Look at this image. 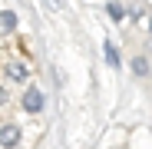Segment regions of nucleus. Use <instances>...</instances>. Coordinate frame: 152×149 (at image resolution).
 <instances>
[{
	"label": "nucleus",
	"mask_w": 152,
	"mask_h": 149,
	"mask_svg": "<svg viewBox=\"0 0 152 149\" xmlns=\"http://www.w3.org/2000/svg\"><path fill=\"white\" fill-rule=\"evenodd\" d=\"M122 13H126V10H122L119 4H109V17H113V20H122Z\"/></svg>",
	"instance_id": "obj_7"
},
{
	"label": "nucleus",
	"mask_w": 152,
	"mask_h": 149,
	"mask_svg": "<svg viewBox=\"0 0 152 149\" xmlns=\"http://www.w3.org/2000/svg\"><path fill=\"white\" fill-rule=\"evenodd\" d=\"M17 30V13L13 10H0V37H7Z\"/></svg>",
	"instance_id": "obj_3"
},
{
	"label": "nucleus",
	"mask_w": 152,
	"mask_h": 149,
	"mask_svg": "<svg viewBox=\"0 0 152 149\" xmlns=\"http://www.w3.org/2000/svg\"><path fill=\"white\" fill-rule=\"evenodd\" d=\"M23 109H27V113H40V109H43V93H40L37 86L23 93Z\"/></svg>",
	"instance_id": "obj_1"
},
{
	"label": "nucleus",
	"mask_w": 152,
	"mask_h": 149,
	"mask_svg": "<svg viewBox=\"0 0 152 149\" xmlns=\"http://www.w3.org/2000/svg\"><path fill=\"white\" fill-rule=\"evenodd\" d=\"M106 60H109L113 66H119V50H116L113 43H106Z\"/></svg>",
	"instance_id": "obj_6"
},
{
	"label": "nucleus",
	"mask_w": 152,
	"mask_h": 149,
	"mask_svg": "<svg viewBox=\"0 0 152 149\" xmlns=\"http://www.w3.org/2000/svg\"><path fill=\"white\" fill-rule=\"evenodd\" d=\"M4 103H7V90L0 86V106H4Z\"/></svg>",
	"instance_id": "obj_8"
},
{
	"label": "nucleus",
	"mask_w": 152,
	"mask_h": 149,
	"mask_svg": "<svg viewBox=\"0 0 152 149\" xmlns=\"http://www.w3.org/2000/svg\"><path fill=\"white\" fill-rule=\"evenodd\" d=\"M132 70L139 73V76H145V73H149V60H145V57H136V60H132Z\"/></svg>",
	"instance_id": "obj_5"
},
{
	"label": "nucleus",
	"mask_w": 152,
	"mask_h": 149,
	"mask_svg": "<svg viewBox=\"0 0 152 149\" xmlns=\"http://www.w3.org/2000/svg\"><path fill=\"white\" fill-rule=\"evenodd\" d=\"M27 73H30V70L23 66V63H10V66H7V80H10V83H27Z\"/></svg>",
	"instance_id": "obj_4"
},
{
	"label": "nucleus",
	"mask_w": 152,
	"mask_h": 149,
	"mask_svg": "<svg viewBox=\"0 0 152 149\" xmlns=\"http://www.w3.org/2000/svg\"><path fill=\"white\" fill-rule=\"evenodd\" d=\"M20 142V129L17 126H4V129H0V146H4V149H13Z\"/></svg>",
	"instance_id": "obj_2"
}]
</instances>
